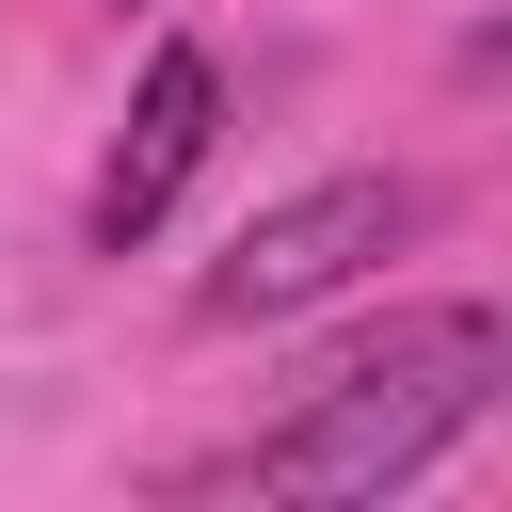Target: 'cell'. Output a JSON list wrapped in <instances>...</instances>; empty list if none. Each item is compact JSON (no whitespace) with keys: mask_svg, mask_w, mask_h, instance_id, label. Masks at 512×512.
Wrapping results in <instances>:
<instances>
[{"mask_svg":"<svg viewBox=\"0 0 512 512\" xmlns=\"http://www.w3.org/2000/svg\"><path fill=\"white\" fill-rule=\"evenodd\" d=\"M208 144H224V64H208V48H144V96H128V128H112L96 192H80V240H96V256L160 240V208L192 192V160H208Z\"/></svg>","mask_w":512,"mask_h":512,"instance_id":"obj_3","label":"cell"},{"mask_svg":"<svg viewBox=\"0 0 512 512\" xmlns=\"http://www.w3.org/2000/svg\"><path fill=\"white\" fill-rule=\"evenodd\" d=\"M496 384H512V320L496 304H416L368 352H336L304 384V416L240 448V480L256 496H400L416 464H448L496 416Z\"/></svg>","mask_w":512,"mask_h":512,"instance_id":"obj_1","label":"cell"},{"mask_svg":"<svg viewBox=\"0 0 512 512\" xmlns=\"http://www.w3.org/2000/svg\"><path fill=\"white\" fill-rule=\"evenodd\" d=\"M416 240V176H320V192H288V208H256L240 240H224V272H208V320H304V304H336L368 256H400Z\"/></svg>","mask_w":512,"mask_h":512,"instance_id":"obj_2","label":"cell"}]
</instances>
